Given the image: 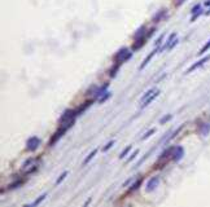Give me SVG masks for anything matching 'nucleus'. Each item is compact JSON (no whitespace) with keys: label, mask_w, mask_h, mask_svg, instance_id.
Here are the masks:
<instances>
[{"label":"nucleus","mask_w":210,"mask_h":207,"mask_svg":"<svg viewBox=\"0 0 210 207\" xmlns=\"http://www.w3.org/2000/svg\"><path fill=\"white\" fill-rule=\"evenodd\" d=\"M77 111L75 109H68L61 114V116L58 118V124L60 126H66L69 128H71L75 123V118H77Z\"/></svg>","instance_id":"nucleus-1"},{"label":"nucleus","mask_w":210,"mask_h":207,"mask_svg":"<svg viewBox=\"0 0 210 207\" xmlns=\"http://www.w3.org/2000/svg\"><path fill=\"white\" fill-rule=\"evenodd\" d=\"M132 50H130L126 47H123V48H121L118 52L114 54V57H113V61L114 62H119V64H124L126 61H128L130 58H132Z\"/></svg>","instance_id":"nucleus-2"},{"label":"nucleus","mask_w":210,"mask_h":207,"mask_svg":"<svg viewBox=\"0 0 210 207\" xmlns=\"http://www.w3.org/2000/svg\"><path fill=\"white\" fill-rule=\"evenodd\" d=\"M69 130V127H66V126H60L58 127V130L54 132V134L51 136V140H49V142H48V146H53L56 142H58V140H60L62 136H64L66 134V131Z\"/></svg>","instance_id":"nucleus-3"},{"label":"nucleus","mask_w":210,"mask_h":207,"mask_svg":"<svg viewBox=\"0 0 210 207\" xmlns=\"http://www.w3.org/2000/svg\"><path fill=\"white\" fill-rule=\"evenodd\" d=\"M40 144H42V141L38 136H31V137L26 141V150L27 151H35L39 146H40Z\"/></svg>","instance_id":"nucleus-4"},{"label":"nucleus","mask_w":210,"mask_h":207,"mask_svg":"<svg viewBox=\"0 0 210 207\" xmlns=\"http://www.w3.org/2000/svg\"><path fill=\"white\" fill-rule=\"evenodd\" d=\"M184 157V148L178 145V146H173V153H171V158L174 162H179L180 159Z\"/></svg>","instance_id":"nucleus-5"},{"label":"nucleus","mask_w":210,"mask_h":207,"mask_svg":"<svg viewBox=\"0 0 210 207\" xmlns=\"http://www.w3.org/2000/svg\"><path fill=\"white\" fill-rule=\"evenodd\" d=\"M210 60V54H208V56H205L204 58H201V60H198L197 62H194L193 65H191L188 69H187V71H185V74H189V73H192V71H194V70H197L198 68H201L202 65H205L206 62H208Z\"/></svg>","instance_id":"nucleus-6"},{"label":"nucleus","mask_w":210,"mask_h":207,"mask_svg":"<svg viewBox=\"0 0 210 207\" xmlns=\"http://www.w3.org/2000/svg\"><path fill=\"white\" fill-rule=\"evenodd\" d=\"M197 132H198V135H201V136H208L210 134V123L209 122H202L200 123L197 126Z\"/></svg>","instance_id":"nucleus-7"},{"label":"nucleus","mask_w":210,"mask_h":207,"mask_svg":"<svg viewBox=\"0 0 210 207\" xmlns=\"http://www.w3.org/2000/svg\"><path fill=\"white\" fill-rule=\"evenodd\" d=\"M108 87H109V83H104L101 87H96L95 88V92H93V95H92V97L95 100H99L101 96L104 95L105 92H106V89H108Z\"/></svg>","instance_id":"nucleus-8"},{"label":"nucleus","mask_w":210,"mask_h":207,"mask_svg":"<svg viewBox=\"0 0 210 207\" xmlns=\"http://www.w3.org/2000/svg\"><path fill=\"white\" fill-rule=\"evenodd\" d=\"M158 184H159V177L158 176H153L152 179H149V181L147 183L145 190H147V192H153V190L158 186Z\"/></svg>","instance_id":"nucleus-9"},{"label":"nucleus","mask_w":210,"mask_h":207,"mask_svg":"<svg viewBox=\"0 0 210 207\" xmlns=\"http://www.w3.org/2000/svg\"><path fill=\"white\" fill-rule=\"evenodd\" d=\"M166 17H167V10H166V9H159L157 13L153 16L152 21H153L154 23H158V22H161L162 19H165Z\"/></svg>","instance_id":"nucleus-10"},{"label":"nucleus","mask_w":210,"mask_h":207,"mask_svg":"<svg viewBox=\"0 0 210 207\" xmlns=\"http://www.w3.org/2000/svg\"><path fill=\"white\" fill-rule=\"evenodd\" d=\"M158 50H159V47H157V48H156V49H153V50H152V52H150L149 54H148V56H147L145 58H144L143 64H141V65L139 66V70H143L144 68H145V66H147L148 64H149V62H150V60H152V58H153V57H154V54L157 53Z\"/></svg>","instance_id":"nucleus-11"},{"label":"nucleus","mask_w":210,"mask_h":207,"mask_svg":"<svg viewBox=\"0 0 210 207\" xmlns=\"http://www.w3.org/2000/svg\"><path fill=\"white\" fill-rule=\"evenodd\" d=\"M93 101H95V99H92V100H89V101H86V102H83V104H82L79 108H77V109H75V111H77V115H80V114H82V113H83V111H86V110H87V108H89V106H91V105L93 104Z\"/></svg>","instance_id":"nucleus-12"},{"label":"nucleus","mask_w":210,"mask_h":207,"mask_svg":"<svg viewBox=\"0 0 210 207\" xmlns=\"http://www.w3.org/2000/svg\"><path fill=\"white\" fill-rule=\"evenodd\" d=\"M144 36H147V27L144 26V25H141L138 30L135 31V34H134V40H136V39H140V38H144Z\"/></svg>","instance_id":"nucleus-13"},{"label":"nucleus","mask_w":210,"mask_h":207,"mask_svg":"<svg viewBox=\"0 0 210 207\" xmlns=\"http://www.w3.org/2000/svg\"><path fill=\"white\" fill-rule=\"evenodd\" d=\"M176 36H178V34H176V33H173V34H170V35H169V38H167V40L165 42V45H163V47H161V48H159V52H163V50H165V49H167V48H169V45H170L171 43H173V42L175 40V39H176Z\"/></svg>","instance_id":"nucleus-14"},{"label":"nucleus","mask_w":210,"mask_h":207,"mask_svg":"<svg viewBox=\"0 0 210 207\" xmlns=\"http://www.w3.org/2000/svg\"><path fill=\"white\" fill-rule=\"evenodd\" d=\"M159 92H161V91H159V89L157 88V91H156L154 93H153V95H152L150 97H148V99L145 100V101H144V102L141 104V109H144V108H147L148 106V105H150L152 102H153V101L156 100V99H157V97H158V95H159Z\"/></svg>","instance_id":"nucleus-15"},{"label":"nucleus","mask_w":210,"mask_h":207,"mask_svg":"<svg viewBox=\"0 0 210 207\" xmlns=\"http://www.w3.org/2000/svg\"><path fill=\"white\" fill-rule=\"evenodd\" d=\"M147 36H144V38H140V39H136V40L134 42V45H132V50H138L140 49L141 47H144V44L147 43Z\"/></svg>","instance_id":"nucleus-16"},{"label":"nucleus","mask_w":210,"mask_h":207,"mask_svg":"<svg viewBox=\"0 0 210 207\" xmlns=\"http://www.w3.org/2000/svg\"><path fill=\"white\" fill-rule=\"evenodd\" d=\"M121 66H122V64H119V62H114V65H113L112 68L109 69L108 75L110 76V78H114V76L117 75V73H118V70H119Z\"/></svg>","instance_id":"nucleus-17"},{"label":"nucleus","mask_w":210,"mask_h":207,"mask_svg":"<svg viewBox=\"0 0 210 207\" xmlns=\"http://www.w3.org/2000/svg\"><path fill=\"white\" fill-rule=\"evenodd\" d=\"M143 181H144V177H143V176H141V177H139L138 180H136V181L134 183V184H132V185L130 186V188H128V192H130V193L136 192V190H138V189L140 188V186H141Z\"/></svg>","instance_id":"nucleus-18"},{"label":"nucleus","mask_w":210,"mask_h":207,"mask_svg":"<svg viewBox=\"0 0 210 207\" xmlns=\"http://www.w3.org/2000/svg\"><path fill=\"white\" fill-rule=\"evenodd\" d=\"M39 162V158H29L27 161L23 162V165H22V170L23 171H26L27 168H30L31 166H34L35 163H38Z\"/></svg>","instance_id":"nucleus-19"},{"label":"nucleus","mask_w":210,"mask_h":207,"mask_svg":"<svg viewBox=\"0 0 210 207\" xmlns=\"http://www.w3.org/2000/svg\"><path fill=\"white\" fill-rule=\"evenodd\" d=\"M156 91H157V88H150V89H148V91L141 96V99H140V102H144V101H145L148 97H150Z\"/></svg>","instance_id":"nucleus-20"},{"label":"nucleus","mask_w":210,"mask_h":207,"mask_svg":"<svg viewBox=\"0 0 210 207\" xmlns=\"http://www.w3.org/2000/svg\"><path fill=\"white\" fill-rule=\"evenodd\" d=\"M22 184H23V180H22V179H18V180H16L14 183H12V184L8 185V190H13L16 188H19Z\"/></svg>","instance_id":"nucleus-21"},{"label":"nucleus","mask_w":210,"mask_h":207,"mask_svg":"<svg viewBox=\"0 0 210 207\" xmlns=\"http://www.w3.org/2000/svg\"><path fill=\"white\" fill-rule=\"evenodd\" d=\"M96 153H97V149H93V150L91 151V153H89V154L87 155V157H86V159H84V161H83V166L88 165V163H89V161H92V159H93V157H95V155H96Z\"/></svg>","instance_id":"nucleus-22"},{"label":"nucleus","mask_w":210,"mask_h":207,"mask_svg":"<svg viewBox=\"0 0 210 207\" xmlns=\"http://www.w3.org/2000/svg\"><path fill=\"white\" fill-rule=\"evenodd\" d=\"M47 196H48V194H47V193H43L42 196H39V198H36V200H35L34 202H31L30 206H38V205H40L42 202L45 200V197H47Z\"/></svg>","instance_id":"nucleus-23"},{"label":"nucleus","mask_w":210,"mask_h":207,"mask_svg":"<svg viewBox=\"0 0 210 207\" xmlns=\"http://www.w3.org/2000/svg\"><path fill=\"white\" fill-rule=\"evenodd\" d=\"M39 167H40V165H39V162H38V163H35L34 166H31L30 168H27V170L25 171V175L27 176V175H31V174H34L35 171H38V170H39Z\"/></svg>","instance_id":"nucleus-24"},{"label":"nucleus","mask_w":210,"mask_h":207,"mask_svg":"<svg viewBox=\"0 0 210 207\" xmlns=\"http://www.w3.org/2000/svg\"><path fill=\"white\" fill-rule=\"evenodd\" d=\"M171 153H173V146L171 148H167V149L163 151V153L159 155V158H158V161H162V159H166L169 155H171Z\"/></svg>","instance_id":"nucleus-25"},{"label":"nucleus","mask_w":210,"mask_h":207,"mask_svg":"<svg viewBox=\"0 0 210 207\" xmlns=\"http://www.w3.org/2000/svg\"><path fill=\"white\" fill-rule=\"evenodd\" d=\"M68 174H69L68 171H64V172H62V174L60 175V176L57 177V180H56V183H54V185H56V186H58V185H60L61 183H62V181H64L65 179H66V176H68Z\"/></svg>","instance_id":"nucleus-26"},{"label":"nucleus","mask_w":210,"mask_h":207,"mask_svg":"<svg viewBox=\"0 0 210 207\" xmlns=\"http://www.w3.org/2000/svg\"><path fill=\"white\" fill-rule=\"evenodd\" d=\"M183 128H184V124H182V126H179V127L176 128V130H175V131L173 132V135H170V136H169V139H167V141H170V140H173L174 137H176L178 134H179V132H180V131L183 130Z\"/></svg>","instance_id":"nucleus-27"},{"label":"nucleus","mask_w":210,"mask_h":207,"mask_svg":"<svg viewBox=\"0 0 210 207\" xmlns=\"http://www.w3.org/2000/svg\"><path fill=\"white\" fill-rule=\"evenodd\" d=\"M156 132V128H152V130H149V131H147L145 134H144V136H141V140L144 141V140H147V139H149L152 135H153Z\"/></svg>","instance_id":"nucleus-28"},{"label":"nucleus","mask_w":210,"mask_h":207,"mask_svg":"<svg viewBox=\"0 0 210 207\" xmlns=\"http://www.w3.org/2000/svg\"><path fill=\"white\" fill-rule=\"evenodd\" d=\"M110 96H112V93L106 91V92H105L104 95H103V96H101L100 99H99V102H100V104H103V102H105V101H106V100H108V99H109V97H110Z\"/></svg>","instance_id":"nucleus-29"},{"label":"nucleus","mask_w":210,"mask_h":207,"mask_svg":"<svg viewBox=\"0 0 210 207\" xmlns=\"http://www.w3.org/2000/svg\"><path fill=\"white\" fill-rule=\"evenodd\" d=\"M210 49V39H209V40H208V43H206V44L204 45V47H202V48L200 49V52H198V54H200V56H201V54H204L205 52H206V50H209Z\"/></svg>","instance_id":"nucleus-30"},{"label":"nucleus","mask_w":210,"mask_h":207,"mask_svg":"<svg viewBox=\"0 0 210 207\" xmlns=\"http://www.w3.org/2000/svg\"><path fill=\"white\" fill-rule=\"evenodd\" d=\"M130 150H131V145H128L127 148H124L123 151L119 154V159H123V158H124V157H126V155L128 154V151H130Z\"/></svg>","instance_id":"nucleus-31"},{"label":"nucleus","mask_w":210,"mask_h":207,"mask_svg":"<svg viewBox=\"0 0 210 207\" xmlns=\"http://www.w3.org/2000/svg\"><path fill=\"white\" fill-rule=\"evenodd\" d=\"M171 118H173V114H167V115L163 116V118L159 119V123H161V124H165L166 122H169V120H170Z\"/></svg>","instance_id":"nucleus-32"},{"label":"nucleus","mask_w":210,"mask_h":207,"mask_svg":"<svg viewBox=\"0 0 210 207\" xmlns=\"http://www.w3.org/2000/svg\"><path fill=\"white\" fill-rule=\"evenodd\" d=\"M114 144H115V140H110V141H109V142L106 144V145H105V146L103 148V151H108L113 145H114Z\"/></svg>","instance_id":"nucleus-33"},{"label":"nucleus","mask_w":210,"mask_h":207,"mask_svg":"<svg viewBox=\"0 0 210 207\" xmlns=\"http://www.w3.org/2000/svg\"><path fill=\"white\" fill-rule=\"evenodd\" d=\"M138 154H139V150H138V149L134 150V153H132V154L130 155V157H128V159H127V163H130L131 161H134V159L136 158V155H138Z\"/></svg>","instance_id":"nucleus-34"},{"label":"nucleus","mask_w":210,"mask_h":207,"mask_svg":"<svg viewBox=\"0 0 210 207\" xmlns=\"http://www.w3.org/2000/svg\"><path fill=\"white\" fill-rule=\"evenodd\" d=\"M201 14H202V10H198L197 13H194V14H192V17H191V22H194V21H196V19H197L198 17H200Z\"/></svg>","instance_id":"nucleus-35"},{"label":"nucleus","mask_w":210,"mask_h":207,"mask_svg":"<svg viewBox=\"0 0 210 207\" xmlns=\"http://www.w3.org/2000/svg\"><path fill=\"white\" fill-rule=\"evenodd\" d=\"M198 10H201V4H196L193 8H192V10H191V13L194 14V13H197Z\"/></svg>","instance_id":"nucleus-36"},{"label":"nucleus","mask_w":210,"mask_h":207,"mask_svg":"<svg viewBox=\"0 0 210 207\" xmlns=\"http://www.w3.org/2000/svg\"><path fill=\"white\" fill-rule=\"evenodd\" d=\"M163 38H165V34L159 35V36H158V39H157V40L154 42V43H156V45H157V47H159V44H161V43H162V40H163Z\"/></svg>","instance_id":"nucleus-37"},{"label":"nucleus","mask_w":210,"mask_h":207,"mask_svg":"<svg viewBox=\"0 0 210 207\" xmlns=\"http://www.w3.org/2000/svg\"><path fill=\"white\" fill-rule=\"evenodd\" d=\"M178 43H179V40H178V39H175V40H174V42H173V43H171V44L169 45V48H167V49H169V50L174 49L175 47H176V44H178Z\"/></svg>","instance_id":"nucleus-38"},{"label":"nucleus","mask_w":210,"mask_h":207,"mask_svg":"<svg viewBox=\"0 0 210 207\" xmlns=\"http://www.w3.org/2000/svg\"><path fill=\"white\" fill-rule=\"evenodd\" d=\"M154 31H156V29H154V27H152V29H149V30H148V31H147V38H150L152 35L154 34Z\"/></svg>","instance_id":"nucleus-39"},{"label":"nucleus","mask_w":210,"mask_h":207,"mask_svg":"<svg viewBox=\"0 0 210 207\" xmlns=\"http://www.w3.org/2000/svg\"><path fill=\"white\" fill-rule=\"evenodd\" d=\"M132 180H134V179H132V177H130V179H127V180H126V181L123 183V186H127L128 184H130V183H132Z\"/></svg>","instance_id":"nucleus-40"},{"label":"nucleus","mask_w":210,"mask_h":207,"mask_svg":"<svg viewBox=\"0 0 210 207\" xmlns=\"http://www.w3.org/2000/svg\"><path fill=\"white\" fill-rule=\"evenodd\" d=\"M88 203H91V198H88V200H87V201L84 202V206H87Z\"/></svg>","instance_id":"nucleus-41"},{"label":"nucleus","mask_w":210,"mask_h":207,"mask_svg":"<svg viewBox=\"0 0 210 207\" xmlns=\"http://www.w3.org/2000/svg\"><path fill=\"white\" fill-rule=\"evenodd\" d=\"M184 1H185V0H178L176 4H178V5H180V4H182V3H184Z\"/></svg>","instance_id":"nucleus-42"},{"label":"nucleus","mask_w":210,"mask_h":207,"mask_svg":"<svg viewBox=\"0 0 210 207\" xmlns=\"http://www.w3.org/2000/svg\"><path fill=\"white\" fill-rule=\"evenodd\" d=\"M205 7H210V0H208V1H205Z\"/></svg>","instance_id":"nucleus-43"},{"label":"nucleus","mask_w":210,"mask_h":207,"mask_svg":"<svg viewBox=\"0 0 210 207\" xmlns=\"http://www.w3.org/2000/svg\"><path fill=\"white\" fill-rule=\"evenodd\" d=\"M206 14H210V8H209V10H208V12H206Z\"/></svg>","instance_id":"nucleus-44"}]
</instances>
